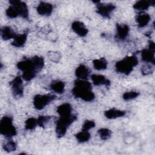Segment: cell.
<instances>
[{
    "instance_id": "17",
    "label": "cell",
    "mask_w": 155,
    "mask_h": 155,
    "mask_svg": "<svg viewBox=\"0 0 155 155\" xmlns=\"http://www.w3.org/2000/svg\"><path fill=\"white\" fill-rule=\"evenodd\" d=\"M28 36V31H25L24 33L19 35H16L13 39V41L12 42V45L15 47H22L24 45L27 41Z\"/></svg>"
},
{
    "instance_id": "14",
    "label": "cell",
    "mask_w": 155,
    "mask_h": 155,
    "mask_svg": "<svg viewBox=\"0 0 155 155\" xmlns=\"http://www.w3.org/2000/svg\"><path fill=\"white\" fill-rule=\"evenodd\" d=\"M141 58L143 61L155 65L154 51L151 50L149 48H145L141 51Z\"/></svg>"
},
{
    "instance_id": "9",
    "label": "cell",
    "mask_w": 155,
    "mask_h": 155,
    "mask_svg": "<svg viewBox=\"0 0 155 155\" xmlns=\"http://www.w3.org/2000/svg\"><path fill=\"white\" fill-rule=\"evenodd\" d=\"M9 3L16 8L19 16L28 19V9L25 2L18 0H10Z\"/></svg>"
},
{
    "instance_id": "33",
    "label": "cell",
    "mask_w": 155,
    "mask_h": 155,
    "mask_svg": "<svg viewBox=\"0 0 155 155\" xmlns=\"http://www.w3.org/2000/svg\"><path fill=\"white\" fill-rule=\"evenodd\" d=\"M153 71V69L150 68V65H146L145 67H143L142 68V72L143 75H147L150 73H151Z\"/></svg>"
},
{
    "instance_id": "7",
    "label": "cell",
    "mask_w": 155,
    "mask_h": 155,
    "mask_svg": "<svg viewBox=\"0 0 155 155\" xmlns=\"http://www.w3.org/2000/svg\"><path fill=\"white\" fill-rule=\"evenodd\" d=\"M12 91L14 97L19 98L23 96L24 87L22 78L20 76L15 77L10 83Z\"/></svg>"
},
{
    "instance_id": "19",
    "label": "cell",
    "mask_w": 155,
    "mask_h": 155,
    "mask_svg": "<svg viewBox=\"0 0 155 155\" xmlns=\"http://www.w3.org/2000/svg\"><path fill=\"white\" fill-rule=\"evenodd\" d=\"M90 73V71L85 65L83 64L79 65L75 70V75L80 79H85L87 78Z\"/></svg>"
},
{
    "instance_id": "34",
    "label": "cell",
    "mask_w": 155,
    "mask_h": 155,
    "mask_svg": "<svg viewBox=\"0 0 155 155\" xmlns=\"http://www.w3.org/2000/svg\"><path fill=\"white\" fill-rule=\"evenodd\" d=\"M148 48L151 50L154 51L155 50V44L152 41H149L148 42Z\"/></svg>"
},
{
    "instance_id": "23",
    "label": "cell",
    "mask_w": 155,
    "mask_h": 155,
    "mask_svg": "<svg viewBox=\"0 0 155 155\" xmlns=\"http://www.w3.org/2000/svg\"><path fill=\"white\" fill-rule=\"evenodd\" d=\"M50 87L53 91L58 93L61 94L64 91L65 84L61 81H54L51 82Z\"/></svg>"
},
{
    "instance_id": "13",
    "label": "cell",
    "mask_w": 155,
    "mask_h": 155,
    "mask_svg": "<svg viewBox=\"0 0 155 155\" xmlns=\"http://www.w3.org/2000/svg\"><path fill=\"white\" fill-rule=\"evenodd\" d=\"M91 78L94 85L99 86L104 85L105 86H110L111 84L110 81L102 74H92Z\"/></svg>"
},
{
    "instance_id": "27",
    "label": "cell",
    "mask_w": 155,
    "mask_h": 155,
    "mask_svg": "<svg viewBox=\"0 0 155 155\" xmlns=\"http://www.w3.org/2000/svg\"><path fill=\"white\" fill-rule=\"evenodd\" d=\"M5 14L7 17H8L9 18H11V19L15 18L19 16L17 10L12 5H10V7H8L7 8V9L5 11Z\"/></svg>"
},
{
    "instance_id": "6",
    "label": "cell",
    "mask_w": 155,
    "mask_h": 155,
    "mask_svg": "<svg viewBox=\"0 0 155 155\" xmlns=\"http://www.w3.org/2000/svg\"><path fill=\"white\" fill-rule=\"evenodd\" d=\"M56 98L54 94H37L33 98V105L36 109L40 110Z\"/></svg>"
},
{
    "instance_id": "28",
    "label": "cell",
    "mask_w": 155,
    "mask_h": 155,
    "mask_svg": "<svg viewBox=\"0 0 155 155\" xmlns=\"http://www.w3.org/2000/svg\"><path fill=\"white\" fill-rule=\"evenodd\" d=\"M139 95V93L136 91H127L125 92L123 95L122 97L125 101H129L136 98Z\"/></svg>"
},
{
    "instance_id": "12",
    "label": "cell",
    "mask_w": 155,
    "mask_h": 155,
    "mask_svg": "<svg viewBox=\"0 0 155 155\" xmlns=\"http://www.w3.org/2000/svg\"><path fill=\"white\" fill-rule=\"evenodd\" d=\"M116 38L119 40H124L128 35L130 28L127 24H116Z\"/></svg>"
},
{
    "instance_id": "10",
    "label": "cell",
    "mask_w": 155,
    "mask_h": 155,
    "mask_svg": "<svg viewBox=\"0 0 155 155\" xmlns=\"http://www.w3.org/2000/svg\"><path fill=\"white\" fill-rule=\"evenodd\" d=\"M53 5L48 2H41L37 8V12L42 16H50L53 12Z\"/></svg>"
},
{
    "instance_id": "11",
    "label": "cell",
    "mask_w": 155,
    "mask_h": 155,
    "mask_svg": "<svg viewBox=\"0 0 155 155\" xmlns=\"http://www.w3.org/2000/svg\"><path fill=\"white\" fill-rule=\"evenodd\" d=\"M71 28L78 35L81 37L85 36L88 33V30L84 23L78 21H74L72 23Z\"/></svg>"
},
{
    "instance_id": "2",
    "label": "cell",
    "mask_w": 155,
    "mask_h": 155,
    "mask_svg": "<svg viewBox=\"0 0 155 155\" xmlns=\"http://www.w3.org/2000/svg\"><path fill=\"white\" fill-rule=\"evenodd\" d=\"M72 94L75 97L86 102L93 101L95 98L91 83L84 79H78L74 81Z\"/></svg>"
},
{
    "instance_id": "8",
    "label": "cell",
    "mask_w": 155,
    "mask_h": 155,
    "mask_svg": "<svg viewBox=\"0 0 155 155\" xmlns=\"http://www.w3.org/2000/svg\"><path fill=\"white\" fill-rule=\"evenodd\" d=\"M116 8V6L111 3L103 4L101 2L96 4V13L105 18H110L111 13Z\"/></svg>"
},
{
    "instance_id": "1",
    "label": "cell",
    "mask_w": 155,
    "mask_h": 155,
    "mask_svg": "<svg viewBox=\"0 0 155 155\" xmlns=\"http://www.w3.org/2000/svg\"><path fill=\"white\" fill-rule=\"evenodd\" d=\"M18 69L22 71V78L26 81L33 79L37 73L44 66V59L41 56H35L30 59H26L17 63Z\"/></svg>"
},
{
    "instance_id": "18",
    "label": "cell",
    "mask_w": 155,
    "mask_h": 155,
    "mask_svg": "<svg viewBox=\"0 0 155 155\" xmlns=\"http://www.w3.org/2000/svg\"><path fill=\"white\" fill-rule=\"evenodd\" d=\"M1 35L3 40L7 41L12 38H15L16 36L15 31L9 26H4L1 28Z\"/></svg>"
},
{
    "instance_id": "26",
    "label": "cell",
    "mask_w": 155,
    "mask_h": 155,
    "mask_svg": "<svg viewBox=\"0 0 155 155\" xmlns=\"http://www.w3.org/2000/svg\"><path fill=\"white\" fill-rule=\"evenodd\" d=\"M38 125L37 119L34 117H30L25 120V129L27 130H32L35 128Z\"/></svg>"
},
{
    "instance_id": "21",
    "label": "cell",
    "mask_w": 155,
    "mask_h": 155,
    "mask_svg": "<svg viewBox=\"0 0 155 155\" xmlns=\"http://www.w3.org/2000/svg\"><path fill=\"white\" fill-rule=\"evenodd\" d=\"M72 107L69 103H64L58 107L56 111L59 116L70 115L71 114Z\"/></svg>"
},
{
    "instance_id": "20",
    "label": "cell",
    "mask_w": 155,
    "mask_h": 155,
    "mask_svg": "<svg viewBox=\"0 0 155 155\" xmlns=\"http://www.w3.org/2000/svg\"><path fill=\"white\" fill-rule=\"evenodd\" d=\"M154 5V1L142 0V1H137L133 5V8L135 10H137L139 11H143L148 9L150 5Z\"/></svg>"
},
{
    "instance_id": "3",
    "label": "cell",
    "mask_w": 155,
    "mask_h": 155,
    "mask_svg": "<svg viewBox=\"0 0 155 155\" xmlns=\"http://www.w3.org/2000/svg\"><path fill=\"white\" fill-rule=\"evenodd\" d=\"M137 64V58L135 55H132L117 61L115 64V69L119 73L128 75Z\"/></svg>"
},
{
    "instance_id": "16",
    "label": "cell",
    "mask_w": 155,
    "mask_h": 155,
    "mask_svg": "<svg viewBox=\"0 0 155 155\" xmlns=\"http://www.w3.org/2000/svg\"><path fill=\"white\" fill-rule=\"evenodd\" d=\"M151 17L148 13L145 12L140 13L136 17V21L137 23L138 27L142 28L147 25V24L150 21Z\"/></svg>"
},
{
    "instance_id": "32",
    "label": "cell",
    "mask_w": 155,
    "mask_h": 155,
    "mask_svg": "<svg viewBox=\"0 0 155 155\" xmlns=\"http://www.w3.org/2000/svg\"><path fill=\"white\" fill-rule=\"evenodd\" d=\"M48 56L53 62H58L61 59V54L57 51H50L48 53Z\"/></svg>"
},
{
    "instance_id": "25",
    "label": "cell",
    "mask_w": 155,
    "mask_h": 155,
    "mask_svg": "<svg viewBox=\"0 0 155 155\" xmlns=\"http://www.w3.org/2000/svg\"><path fill=\"white\" fill-rule=\"evenodd\" d=\"M101 139L104 140H108L109 138H110L111 136V131L110 130H109L108 128H101L98 130L97 131Z\"/></svg>"
},
{
    "instance_id": "4",
    "label": "cell",
    "mask_w": 155,
    "mask_h": 155,
    "mask_svg": "<svg viewBox=\"0 0 155 155\" xmlns=\"http://www.w3.org/2000/svg\"><path fill=\"white\" fill-rule=\"evenodd\" d=\"M77 119V116L73 114L70 115L60 116L56 122V133L58 138L62 137L66 134L69 126Z\"/></svg>"
},
{
    "instance_id": "24",
    "label": "cell",
    "mask_w": 155,
    "mask_h": 155,
    "mask_svg": "<svg viewBox=\"0 0 155 155\" xmlns=\"http://www.w3.org/2000/svg\"><path fill=\"white\" fill-rule=\"evenodd\" d=\"M75 137L79 142L84 143L90 140L91 135L88 131L82 130L81 132H79L75 134Z\"/></svg>"
},
{
    "instance_id": "31",
    "label": "cell",
    "mask_w": 155,
    "mask_h": 155,
    "mask_svg": "<svg viewBox=\"0 0 155 155\" xmlns=\"http://www.w3.org/2000/svg\"><path fill=\"white\" fill-rule=\"evenodd\" d=\"M96 124L94 121L91 120H86L84 124L82 125V130L84 131H88L89 130L94 128L95 127Z\"/></svg>"
},
{
    "instance_id": "22",
    "label": "cell",
    "mask_w": 155,
    "mask_h": 155,
    "mask_svg": "<svg viewBox=\"0 0 155 155\" xmlns=\"http://www.w3.org/2000/svg\"><path fill=\"white\" fill-rule=\"evenodd\" d=\"M93 67L95 70H102L107 68V61L104 58H101L100 59H94L93 61Z\"/></svg>"
},
{
    "instance_id": "29",
    "label": "cell",
    "mask_w": 155,
    "mask_h": 155,
    "mask_svg": "<svg viewBox=\"0 0 155 155\" xmlns=\"http://www.w3.org/2000/svg\"><path fill=\"white\" fill-rule=\"evenodd\" d=\"M16 143L15 142L10 140L3 145V149L7 152H12L16 150Z\"/></svg>"
},
{
    "instance_id": "15",
    "label": "cell",
    "mask_w": 155,
    "mask_h": 155,
    "mask_svg": "<svg viewBox=\"0 0 155 155\" xmlns=\"http://www.w3.org/2000/svg\"><path fill=\"white\" fill-rule=\"evenodd\" d=\"M125 114H126L125 111L117 110L114 108L106 110L104 112L105 116L109 119H114L118 117H123L125 115Z\"/></svg>"
},
{
    "instance_id": "30",
    "label": "cell",
    "mask_w": 155,
    "mask_h": 155,
    "mask_svg": "<svg viewBox=\"0 0 155 155\" xmlns=\"http://www.w3.org/2000/svg\"><path fill=\"white\" fill-rule=\"evenodd\" d=\"M51 119V116H39L38 118L37 119V122H38V125L41 127L44 128L45 124Z\"/></svg>"
},
{
    "instance_id": "5",
    "label": "cell",
    "mask_w": 155,
    "mask_h": 155,
    "mask_svg": "<svg viewBox=\"0 0 155 155\" xmlns=\"http://www.w3.org/2000/svg\"><path fill=\"white\" fill-rule=\"evenodd\" d=\"M0 133L8 138L16 135V129L13 124L12 117L7 116L2 117L0 122Z\"/></svg>"
}]
</instances>
